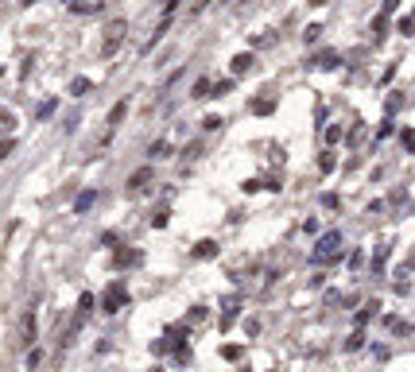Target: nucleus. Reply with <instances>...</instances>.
<instances>
[{
  "label": "nucleus",
  "mask_w": 415,
  "mask_h": 372,
  "mask_svg": "<svg viewBox=\"0 0 415 372\" xmlns=\"http://www.w3.org/2000/svg\"><path fill=\"white\" fill-rule=\"evenodd\" d=\"M124 113H128V101H116L113 113H109V128H113V124H121V120H124Z\"/></svg>",
  "instance_id": "39448f33"
},
{
  "label": "nucleus",
  "mask_w": 415,
  "mask_h": 372,
  "mask_svg": "<svg viewBox=\"0 0 415 372\" xmlns=\"http://www.w3.org/2000/svg\"><path fill=\"white\" fill-rule=\"evenodd\" d=\"M148 178H151V171H136V175L128 178V186H132V190H140V186L148 182Z\"/></svg>",
  "instance_id": "6e6552de"
},
{
  "label": "nucleus",
  "mask_w": 415,
  "mask_h": 372,
  "mask_svg": "<svg viewBox=\"0 0 415 372\" xmlns=\"http://www.w3.org/2000/svg\"><path fill=\"white\" fill-rule=\"evenodd\" d=\"M194 97H210V81H206V78L194 81Z\"/></svg>",
  "instance_id": "9d476101"
},
{
  "label": "nucleus",
  "mask_w": 415,
  "mask_h": 372,
  "mask_svg": "<svg viewBox=\"0 0 415 372\" xmlns=\"http://www.w3.org/2000/svg\"><path fill=\"white\" fill-rule=\"evenodd\" d=\"M163 151H167V143H163V140L151 143V159H163Z\"/></svg>",
  "instance_id": "ddd939ff"
},
{
  "label": "nucleus",
  "mask_w": 415,
  "mask_h": 372,
  "mask_svg": "<svg viewBox=\"0 0 415 372\" xmlns=\"http://www.w3.org/2000/svg\"><path fill=\"white\" fill-rule=\"evenodd\" d=\"M213 252H218V244H213V240H202V244H194V256H198V260H202V256L210 260Z\"/></svg>",
  "instance_id": "0eeeda50"
},
{
  "label": "nucleus",
  "mask_w": 415,
  "mask_h": 372,
  "mask_svg": "<svg viewBox=\"0 0 415 372\" xmlns=\"http://www.w3.org/2000/svg\"><path fill=\"white\" fill-rule=\"evenodd\" d=\"M361 345H365V334H353L349 341H345V349H361Z\"/></svg>",
  "instance_id": "f8f14e48"
},
{
  "label": "nucleus",
  "mask_w": 415,
  "mask_h": 372,
  "mask_svg": "<svg viewBox=\"0 0 415 372\" xmlns=\"http://www.w3.org/2000/svg\"><path fill=\"white\" fill-rule=\"evenodd\" d=\"M377 310H380V302H369V306H365V310H361V314H357V322H369V318H372V314H377Z\"/></svg>",
  "instance_id": "1a4fd4ad"
},
{
  "label": "nucleus",
  "mask_w": 415,
  "mask_h": 372,
  "mask_svg": "<svg viewBox=\"0 0 415 372\" xmlns=\"http://www.w3.org/2000/svg\"><path fill=\"white\" fill-rule=\"evenodd\" d=\"M248 62H252V58H248V54H241V58H233V70L245 74V70H248Z\"/></svg>",
  "instance_id": "9b49d317"
},
{
  "label": "nucleus",
  "mask_w": 415,
  "mask_h": 372,
  "mask_svg": "<svg viewBox=\"0 0 415 372\" xmlns=\"http://www.w3.org/2000/svg\"><path fill=\"white\" fill-rule=\"evenodd\" d=\"M124 299H128V295H124V287H121V283H113V291H109V295H105V310H109V314H113V310H116V306H121V302H124Z\"/></svg>",
  "instance_id": "20e7f679"
},
{
  "label": "nucleus",
  "mask_w": 415,
  "mask_h": 372,
  "mask_svg": "<svg viewBox=\"0 0 415 372\" xmlns=\"http://www.w3.org/2000/svg\"><path fill=\"white\" fill-rule=\"evenodd\" d=\"M338 244H342V233H330V237H322V240H318L314 260H330V256L338 252Z\"/></svg>",
  "instance_id": "7ed1b4c3"
},
{
  "label": "nucleus",
  "mask_w": 415,
  "mask_h": 372,
  "mask_svg": "<svg viewBox=\"0 0 415 372\" xmlns=\"http://www.w3.org/2000/svg\"><path fill=\"white\" fill-rule=\"evenodd\" d=\"M35 334H39V318L35 310H24V318H19V345H35Z\"/></svg>",
  "instance_id": "f257e3e1"
},
{
  "label": "nucleus",
  "mask_w": 415,
  "mask_h": 372,
  "mask_svg": "<svg viewBox=\"0 0 415 372\" xmlns=\"http://www.w3.org/2000/svg\"><path fill=\"white\" fill-rule=\"evenodd\" d=\"M136 260H140V252H116L113 264H116V267H128V264H136Z\"/></svg>",
  "instance_id": "423d86ee"
},
{
  "label": "nucleus",
  "mask_w": 415,
  "mask_h": 372,
  "mask_svg": "<svg viewBox=\"0 0 415 372\" xmlns=\"http://www.w3.org/2000/svg\"><path fill=\"white\" fill-rule=\"evenodd\" d=\"M124 31H128V24H124V19H113V24H109V31H105V54H116V51H121Z\"/></svg>",
  "instance_id": "f03ea898"
}]
</instances>
